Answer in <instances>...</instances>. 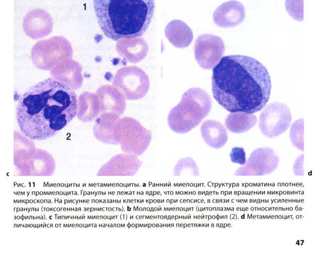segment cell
<instances>
[{
	"mask_svg": "<svg viewBox=\"0 0 319 262\" xmlns=\"http://www.w3.org/2000/svg\"><path fill=\"white\" fill-rule=\"evenodd\" d=\"M211 80L214 98L230 113H257L270 98L269 74L262 63L251 57H223L212 69Z\"/></svg>",
	"mask_w": 319,
	"mask_h": 262,
	"instance_id": "cell-1",
	"label": "cell"
},
{
	"mask_svg": "<svg viewBox=\"0 0 319 262\" xmlns=\"http://www.w3.org/2000/svg\"><path fill=\"white\" fill-rule=\"evenodd\" d=\"M75 93L66 84L48 78L21 95L16 110L21 132L34 140L54 136L76 115Z\"/></svg>",
	"mask_w": 319,
	"mask_h": 262,
	"instance_id": "cell-2",
	"label": "cell"
},
{
	"mask_svg": "<svg viewBox=\"0 0 319 262\" xmlns=\"http://www.w3.org/2000/svg\"><path fill=\"white\" fill-rule=\"evenodd\" d=\"M93 5L100 28L115 41L142 36L155 10L154 0H93Z\"/></svg>",
	"mask_w": 319,
	"mask_h": 262,
	"instance_id": "cell-3",
	"label": "cell"
},
{
	"mask_svg": "<svg viewBox=\"0 0 319 262\" xmlns=\"http://www.w3.org/2000/svg\"><path fill=\"white\" fill-rule=\"evenodd\" d=\"M211 108V99L205 91L199 88L189 89L170 111L167 116L168 126L176 133H187L201 123Z\"/></svg>",
	"mask_w": 319,
	"mask_h": 262,
	"instance_id": "cell-4",
	"label": "cell"
},
{
	"mask_svg": "<svg viewBox=\"0 0 319 262\" xmlns=\"http://www.w3.org/2000/svg\"><path fill=\"white\" fill-rule=\"evenodd\" d=\"M115 136L123 152L137 156L141 155L147 149L152 139L151 132L130 117L117 120Z\"/></svg>",
	"mask_w": 319,
	"mask_h": 262,
	"instance_id": "cell-5",
	"label": "cell"
},
{
	"mask_svg": "<svg viewBox=\"0 0 319 262\" xmlns=\"http://www.w3.org/2000/svg\"><path fill=\"white\" fill-rule=\"evenodd\" d=\"M72 48L69 41L61 36L39 40L33 47L31 58L34 64L51 66L72 57Z\"/></svg>",
	"mask_w": 319,
	"mask_h": 262,
	"instance_id": "cell-6",
	"label": "cell"
},
{
	"mask_svg": "<svg viewBox=\"0 0 319 262\" xmlns=\"http://www.w3.org/2000/svg\"><path fill=\"white\" fill-rule=\"evenodd\" d=\"M112 83L129 100L143 98L150 88L148 75L142 69L135 66H127L119 69Z\"/></svg>",
	"mask_w": 319,
	"mask_h": 262,
	"instance_id": "cell-7",
	"label": "cell"
},
{
	"mask_svg": "<svg viewBox=\"0 0 319 262\" xmlns=\"http://www.w3.org/2000/svg\"><path fill=\"white\" fill-rule=\"evenodd\" d=\"M291 120V114L287 105L272 102L266 105L260 113L259 127L264 136L273 138L287 130Z\"/></svg>",
	"mask_w": 319,
	"mask_h": 262,
	"instance_id": "cell-8",
	"label": "cell"
},
{
	"mask_svg": "<svg viewBox=\"0 0 319 262\" xmlns=\"http://www.w3.org/2000/svg\"><path fill=\"white\" fill-rule=\"evenodd\" d=\"M279 157L272 148L260 147L250 154L245 164L238 168L235 176H263L275 171L279 163Z\"/></svg>",
	"mask_w": 319,
	"mask_h": 262,
	"instance_id": "cell-9",
	"label": "cell"
},
{
	"mask_svg": "<svg viewBox=\"0 0 319 262\" xmlns=\"http://www.w3.org/2000/svg\"><path fill=\"white\" fill-rule=\"evenodd\" d=\"M224 51L225 45L222 39L213 34H202L195 42V57L203 69L210 70L214 68L222 58Z\"/></svg>",
	"mask_w": 319,
	"mask_h": 262,
	"instance_id": "cell-10",
	"label": "cell"
},
{
	"mask_svg": "<svg viewBox=\"0 0 319 262\" xmlns=\"http://www.w3.org/2000/svg\"><path fill=\"white\" fill-rule=\"evenodd\" d=\"M142 164L138 156L130 154H119L113 156L101 166L98 176H134Z\"/></svg>",
	"mask_w": 319,
	"mask_h": 262,
	"instance_id": "cell-11",
	"label": "cell"
},
{
	"mask_svg": "<svg viewBox=\"0 0 319 262\" xmlns=\"http://www.w3.org/2000/svg\"><path fill=\"white\" fill-rule=\"evenodd\" d=\"M53 26V21L50 14L40 8L29 11L23 21L25 33L35 40L44 38L50 34Z\"/></svg>",
	"mask_w": 319,
	"mask_h": 262,
	"instance_id": "cell-12",
	"label": "cell"
},
{
	"mask_svg": "<svg viewBox=\"0 0 319 262\" xmlns=\"http://www.w3.org/2000/svg\"><path fill=\"white\" fill-rule=\"evenodd\" d=\"M245 17L244 5L237 1L225 2L215 10L213 14L214 23L221 28L236 27L242 23Z\"/></svg>",
	"mask_w": 319,
	"mask_h": 262,
	"instance_id": "cell-13",
	"label": "cell"
},
{
	"mask_svg": "<svg viewBox=\"0 0 319 262\" xmlns=\"http://www.w3.org/2000/svg\"><path fill=\"white\" fill-rule=\"evenodd\" d=\"M101 111H110L118 115L123 114L126 102L122 92L113 86L105 85L98 90Z\"/></svg>",
	"mask_w": 319,
	"mask_h": 262,
	"instance_id": "cell-14",
	"label": "cell"
},
{
	"mask_svg": "<svg viewBox=\"0 0 319 262\" xmlns=\"http://www.w3.org/2000/svg\"><path fill=\"white\" fill-rule=\"evenodd\" d=\"M119 55L131 63H137L147 55L148 45L142 38H124L116 44Z\"/></svg>",
	"mask_w": 319,
	"mask_h": 262,
	"instance_id": "cell-15",
	"label": "cell"
},
{
	"mask_svg": "<svg viewBox=\"0 0 319 262\" xmlns=\"http://www.w3.org/2000/svg\"><path fill=\"white\" fill-rule=\"evenodd\" d=\"M164 33L169 42L178 48L188 47L193 39V33L190 27L178 19L168 23L165 28Z\"/></svg>",
	"mask_w": 319,
	"mask_h": 262,
	"instance_id": "cell-16",
	"label": "cell"
},
{
	"mask_svg": "<svg viewBox=\"0 0 319 262\" xmlns=\"http://www.w3.org/2000/svg\"><path fill=\"white\" fill-rule=\"evenodd\" d=\"M200 131L204 141L212 148H220L227 141V130L222 124L217 121L207 120L204 121Z\"/></svg>",
	"mask_w": 319,
	"mask_h": 262,
	"instance_id": "cell-17",
	"label": "cell"
},
{
	"mask_svg": "<svg viewBox=\"0 0 319 262\" xmlns=\"http://www.w3.org/2000/svg\"><path fill=\"white\" fill-rule=\"evenodd\" d=\"M256 116L242 112L229 114L225 119L226 128L234 133H241L248 131L257 123Z\"/></svg>",
	"mask_w": 319,
	"mask_h": 262,
	"instance_id": "cell-18",
	"label": "cell"
},
{
	"mask_svg": "<svg viewBox=\"0 0 319 262\" xmlns=\"http://www.w3.org/2000/svg\"><path fill=\"white\" fill-rule=\"evenodd\" d=\"M118 115L111 112L102 114L99 119L97 138L103 142L118 144L115 136V125L119 119Z\"/></svg>",
	"mask_w": 319,
	"mask_h": 262,
	"instance_id": "cell-19",
	"label": "cell"
},
{
	"mask_svg": "<svg viewBox=\"0 0 319 262\" xmlns=\"http://www.w3.org/2000/svg\"><path fill=\"white\" fill-rule=\"evenodd\" d=\"M199 176L198 166L195 160L191 157H185L179 159L173 169V176Z\"/></svg>",
	"mask_w": 319,
	"mask_h": 262,
	"instance_id": "cell-20",
	"label": "cell"
},
{
	"mask_svg": "<svg viewBox=\"0 0 319 262\" xmlns=\"http://www.w3.org/2000/svg\"><path fill=\"white\" fill-rule=\"evenodd\" d=\"M304 122L303 119L296 120L290 130V138L293 145L301 151H304Z\"/></svg>",
	"mask_w": 319,
	"mask_h": 262,
	"instance_id": "cell-21",
	"label": "cell"
},
{
	"mask_svg": "<svg viewBox=\"0 0 319 262\" xmlns=\"http://www.w3.org/2000/svg\"><path fill=\"white\" fill-rule=\"evenodd\" d=\"M285 8L289 15L294 20H303V0H286Z\"/></svg>",
	"mask_w": 319,
	"mask_h": 262,
	"instance_id": "cell-22",
	"label": "cell"
},
{
	"mask_svg": "<svg viewBox=\"0 0 319 262\" xmlns=\"http://www.w3.org/2000/svg\"><path fill=\"white\" fill-rule=\"evenodd\" d=\"M230 160L232 163L243 165L246 162V154L242 147H235L231 149L229 154Z\"/></svg>",
	"mask_w": 319,
	"mask_h": 262,
	"instance_id": "cell-23",
	"label": "cell"
},
{
	"mask_svg": "<svg viewBox=\"0 0 319 262\" xmlns=\"http://www.w3.org/2000/svg\"><path fill=\"white\" fill-rule=\"evenodd\" d=\"M304 155H301L295 160L293 165V172L295 176H304Z\"/></svg>",
	"mask_w": 319,
	"mask_h": 262,
	"instance_id": "cell-24",
	"label": "cell"
}]
</instances>
